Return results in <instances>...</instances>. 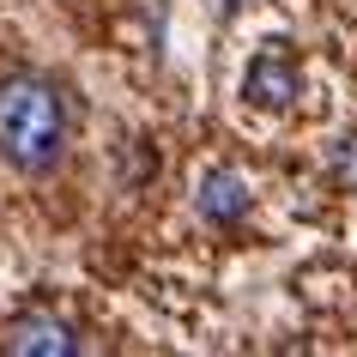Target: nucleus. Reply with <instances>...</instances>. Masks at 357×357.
<instances>
[{"mask_svg":"<svg viewBox=\"0 0 357 357\" xmlns=\"http://www.w3.org/2000/svg\"><path fill=\"white\" fill-rule=\"evenodd\" d=\"M67 151V97L43 73H13L0 79V158L24 176L61 164Z\"/></svg>","mask_w":357,"mask_h":357,"instance_id":"obj_1","label":"nucleus"},{"mask_svg":"<svg viewBox=\"0 0 357 357\" xmlns=\"http://www.w3.org/2000/svg\"><path fill=\"white\" fill-rule=\"evenodd\" d=\"M243 97H248V103H261V109H291V103L303 97L297 61L284 55L279 43H266L261 55L248 61V73H243Z\"/></svg>","mask_w":357,"mask_h":357,"instance_id":"obj_2","label":"nucleus"},{"mask_svg":"<svg viewBox=\"0 0 357 357\" xmlns=\"http://www.w3.org/2000/svg\"><path fill=\"white\" fill-rule=\"evenodd\" d=\"M79 345H85L79 327L49 315V309H31V315L6 321V333H0V351H31V357H73Z\"/></svg>","mask_w":357,"mask_h":357,"instance_id":"obj_3","label":"nucleus"},{"mask_svg":"<svg viewBox=\"0 0 357 357\" xmlns=\"http://www.w3.org/2000/svg\"><path fill=\"white\" fill-rule=\"evenodd\" d=\"M248 212V182L236 176V169H212V176H200V218H212V225H236Z\"/></svg>","mask_w":357,"mask_h":357,"instance_id":"obj_4","label":"nucleus"},{"mask_svg":"<svg viewBox=\"0 0 357 357\" xmlns=\"http://www.w3.org/2000/svg\"><path fill=\"white\" fill-rule=\"evenodd\" d=\"M333 176L345 182V188H357V139H345V146L333 151Z\"/></svg>","mask_w":357,"mask_h":357,"instance_id":"obj_5","label":"nucleus"}]
</instances>
